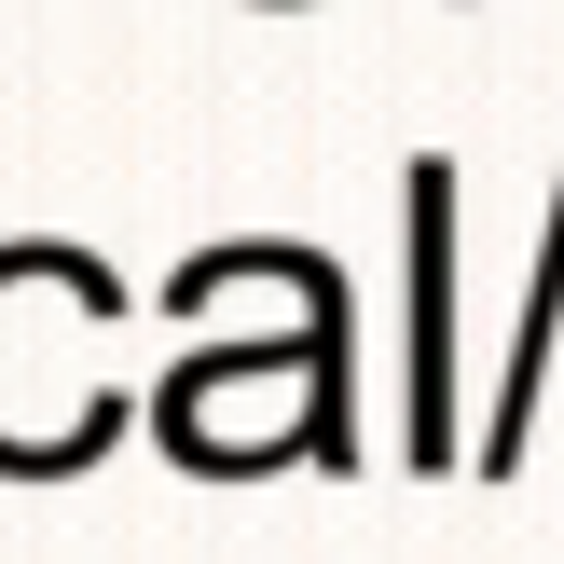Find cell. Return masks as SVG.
Returning <instances> with one entry per match:
<instances>
[{
    "instance_id": "cell-1",
    "label": "cell",
    "mask_w": 564,
    "mask_h": 564,
    "mask_svg": "<svg viewBox=\"0 0 564 564\" xmlns=\"http://www.w3.org/2000/svg\"><path fill=\"white\" fill-rule=\"evenodd\" d=\"M358 303L330 290L317 317L275 345V317L248 345H193L180 372L152 386V427L180 468H358Z\"/></svg>"
},
{
    "instance_id": "cell-4",
    "label": "cell",
    "mask_w": 564,
    "mask_h": 564,
    "mask_svg": "<svg viewBox=\"0 0 564 564\" xmlns=\"http://www.w3.org/2000/svg\"><path fill=\"white\" fill-rule=\"evenodd\" d=\"M551 345H564V165H551V220H538V275H523V303H510V345H496V400H482V427H468V468H482V482H510V468L538 455V400H551Z\"/></svg>"
},
{
    "instance_id": "cell-3",
    "label": "cell",
    "mask_w": 564,
    "mask_h": 564,
    "mask_svg": "<svg viewBox=\"0 0 564 564\" xmlns=\"http://www.w3.org/2000/svg\"><path fill=\"white\" fill-rule=\"evenodd\" d=\"M400 455L468 468V400H455V165L413 152V386H400Z\"/></svg>"
},
{
    "instance_id": "cell-2",
    "label": "cell",
    "mask_w": 564,
    "mask_h": 564,
    "mask_svg": "<svg viewBox=\"0 0 564 564\" xmlns=\"http://www.w3.org/2000/svg\"><path fill=\"white\" fill-rule=\"evenodd\" d=\"M124 317L110 262L83 248H0V468L14 482H69L124 441V386L110 372H55V330Z\"/></svg>"
}]
</instances>
